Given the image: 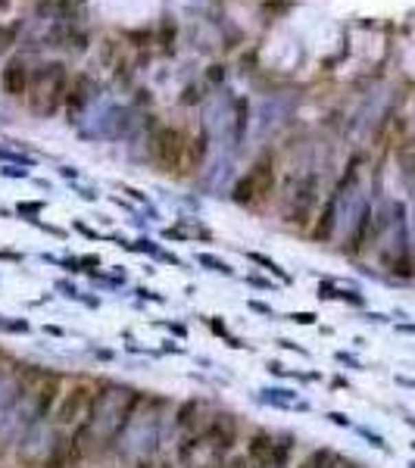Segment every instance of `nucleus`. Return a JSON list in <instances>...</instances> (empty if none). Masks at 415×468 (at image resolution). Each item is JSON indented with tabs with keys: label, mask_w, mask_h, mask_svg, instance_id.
<instances>
[{
	"label": "nucleus",
	"mask_w": 415,
	"mask_h": 468,
	"mask_svg": "<svg viewBox=\"0 0 415 468\" xmlns=\"http://www.w3.org/2000/svg\"><path fill=\"white\" fill-rule=\"evenodd\" d=\"M97 400H100V384L94 378H75L56 403L54 425L63 431H78L82 425H88V415L97 406Z\"/></svg>",
	"instance_id": "obj_1"
},
{
	"label": "nucleus",
	"mask_w": 415,
	"mask_h": 468,
	"mask_svg": "<svg viewBox=\"0 0 415 468\" xmlns=\"http://www.w3.org/2000/svg\"><path fill=\"white\" fill-rule=\"evenodd\" d=\"M25 94H28V107H32V113L54 115L56 109L66 103V94H69L66 66H63V63H47V66H41L38 72L32 75Z\"/></svg>",
	"instance_id": "obj_2"
},
{
	"label": "nucleus",
	"mask_w": 415,
	"mask_h": 468,
	"mask_svg": "<svg viewBox=\"0 0 415 468\" xmlns=\"http://www.w3.org/2000/svg\"><path fill=\"white\" fill-rule=\"evenodd\" d=\"M272 188H275V159L266 153L247 169V175L238 178L232 197H234V203H240V206H256L272 194Z\"/></svg>",
	"instance_id": "obj_3"
},
{
	"label": "nucleus",
	"mask_w": 415,
	"mask_h": 468,
	"mask_svg": "<svg viewBox=\"0 0 415 468\" xmlns=\"http://www.w3.org/2000/svg\"><path fill=\"white\" fill-rule=\"evenodd\" d=\"M184 156H188V137H184L181 129L159 125V129L150 135V159L163 172L184 169Z\"/></svg>",
	"instance_id": "obj_4"
},
{
	"label": "nucleus",
	"mask_w": 415,
	"mask_h": 468,
	"mask_svg": "<svg viewBox=\"0 0 415 468\" xmlns=\"http://www.w3.org/2000/svg\"><path fill=\"white\" fill-rule=\"evenodd\" d=\"M287 453H291V443H281L266 431L247 437V459L259 468H281L287 462Z\"/></svg>",
	"instance_id": "obj_5"
},
{
	"label": "nucleus",
	"mask_w": 415,
	"mask_h": 468,
	"mask_svg": "<svg viewBox=\"0 0 415 468\" xmlns=\"http://www.w3.org/2000/svg\"><path fill=\"white\" fill-rule=\"evenodd\" d=\"M315 200H319V178L306 175L303 181L297 184V188H293L291 203H287V212H284V222L287 225H297V228H306L309 219H313Z\"/></svg>",
	"instance_id": "obj_6"
},
{
	"label": "nucleus",
	"mask_w": 415,
	"mask_h": 468,
	"mask_svg": "<svg viewBox=\"0 0 415 468\" xmlns=\"http://www.w3.org/2000/svg\"><path fill=\"white\" fill-rule=\"evenodd\" d=\"M63 378L56 372H41L38 375V381H34L32 387H28V397H32V406H34V415H54L56 403H60L63 397Z\"/></svg>",
	"instance_id": "obj_7"
},
{
	"label": "nucleus",
	"mask_w": 415,
	"mask_h": 468,
	"mask_svg": "<svg viewBox=\"0 0 415 468\" xmlns=\"http://www.w3.org/2000/svg\"><path fill=\"white\" fill-rule=\"evenodd\" d=\"M341 190H334L331 197L325 200V206H322L319 219H315L313 225V241H328L334 234V225H337V210H341Z\"/></svg>",
	"instance_id": "obj_8"
},
{
	"label": "nucleus",
	"mask_w": 415,
	"mask_h": 468,
	"mask_svg": "<svg viewBox=\"0 0 415 468\" xmlns=\"http://www.w3.org/2000/svg\"><path fill=\"white\" fill-rule=\"evenodd\" d=\"M0 88H3V94H10V97H22L28 91V69L19 56L10 60L7 69L0 72Z\"/></svg>",
	"instance_id": "obj_9"
},
{
	"label": "nucleus",
	"mask_w": 415,
	"mask_h": 468,
	"mask_svg": "<svg viewBox=\"0 0 415 468\" xmlns=\"http://www.w3.org/2000/svg\"><path fill=\"white\" fill-rule=\"evenodd\" d=\"M372 222H374L372 206H362V212H359V219H356L353 234H350V241H347V247H344V253H350V256H359V253L366 250L368 244H372Z\"/></svg>",
	"instance_id": "obj_10"
},
{
	"label": "nucleus",
	"mask_w": 415,
	"mask_h": 468,
	"mask_svg": "<svg viewBox=\"0 0 415 468\" xmlns=\"http://www.w3.org/2000/svg\"><path fill=\"white\" fill-rule=\"evenodd\" d=\"M91 91H94L91 78H88V75H78V78H75V85L69 88V94H66V107H69V113H78V109H82L85 103L91 100Z\"/></svg>",
	"instance_id": "obj_11"
},
{
	"label": "nucleus",
	"mask_w": 415,
	"mask_h": 468,
	"mask_svg": "<svg viewBox=\"0 0 415 468\" xmlns=\"http://www.w3.org/2000/svg\"><path fill=\"white\" fill-rule=\"evenodd\" d=\"M337 462H341V456L334 453V449H315V453H309L297 468H334Z\"/></svg>",
	"instance_id": "obj_12"
},
{
	"label": "nucleus",
	"mask_w": 415,
	"mask_h": 468,
	"mask_svg": "<svg viewBox=\"0 0 415 468\" xmlns=\"http://www.w3.org/2000/svg\"><path fill=\"white\" fill-rule=\"evenodd\" d=\"M200 412H203V400H188V403H181V406H178V412H175V425H178V427L194 425Z\"/></svg>",
	"instance_id": "obj_13"
},
{
	"label": "nucleus",
	"mask_w": 415,
	"mask_h": 468,
	"mask_svg": "<svg viewBox=\"0 0 415 468\" xmlns=\"http://www.w3.org/2000/svg\"><path fill=\"white\" fill-rule=\"evenodd\" d=\"M247 259H253V263H259V265H262V269L275 271V275H278V278H281V281H284V285H291V275H287V271H281V265H278V263H275V259L262 256V253H247Z\"/></svg>",
	"instance_id": "obj_14"
},
{
	"label": "nucleus",
	"mask_w": 415,
	"mask_h": 468,
	"mask_svg": "<svg viewBox=\"0 0 415 468\" xmlns=\"http://www.w3.org/2000/svg\"><path fill=\"white\" fill-rule=\"evenodd\" d=\"M197 263H200V265H210L212 271H222V275H234V271H232V265H228V263H222V259H216V256H210V253H200V256H197Z\"/></svg>",
	"instance_id": "obj_15"
},
{
	"label": "nucleus",
	"mask_w": 415,
	"mask_h": 468,
	"mask_svg": "<svg viewBox=\"0 0 415 468\" xmlns=\"http://www.w3.org/2000/svg\"><path fill=\"white\" fill-rule=\"evenodd\" d=\"M356 431H359V434L366 437V441L372 443V447H378V449H384V453H390V447H388V443H384V437H381V434H372L368 427H356Z\"/></svg>",
	"instance_id": "obj_16"
},
{
	"label": "nucleus",
	"mask_w": 415,
	"mask_h": 468,
	"mask_svg": "<svg viewBox=\"0 0 415 468\" xmlns=\"http://www.w3.org/2000/svg\"><path fill=\"white\" fill-rule=\"evenodd\" d=\"M247 115H250V107H247V100H238V137H244Z\"/></svg>",
	"instance_id": "obj_17"
},
{
	"label": "nucleus",
	"mask_w": 415,
	"mask_h": 468,
	"mask_svg": "<svg viewBox=\"0 0 415 468\" xmlns=\"http://www.w3.org/2000/svg\"><path fill=\"white\" fill-rule=\"evenodd\" d=\"M287 319H291L293 325H315V319H319V315H315V312H291Z\"/></svg>",
	"instance_id": "obj_18"
},
{
	"label": "nucleus",
	"mask_w": 415,
	"mask_h": 468,
	"mask_svg": "<svg viewBox=\"0 0 415 468\" xmlns=\"http://www.w3.org/2000/svg\"><path fill=\"white\" fill-rule=\"evenodd\" d=\"M69 465H72V462H69L66 453H54L47 462H44V468H69Z\"/></svg>",
	"instance_id": "obj_19"
},
{
	"label": "nucleus",
	"mask_w": 415,
	"mask_h": 468,
	"mask_svg": "<svg viewBox=\"0 0 415 468\" xmlns=\"http://www.w3.org/2000/svg\"><path fill=\"white\" fill-rule=\"evenodd\" d=\"M328 419H331L337 427H350V419L344 412H328Z\"/></svg>",
	"instance_id": "obj_20"
},
{
	"label": "nucleus",
	"mask_w": 415,
	"mask_h": 468,
	"mask_svg": "<svg viewBox=\"0 0 415 468\" xmlns=\"http://www.w3.org/2000/svg\"><path fill=\"white\" fill-rule=\"evenodd\" d=\"M250 309H256V312H262V315H272V306H266V303H259V300H250Z\"/></svg>",
	"instance_id": "obj_21"
},
{
	"label": "nucleus",
	"mask_w": 415,
	"mask_h": 468,
	"mask_svg": "<svg viewBox=\"0 0 415 468\" xmlns=\"http://www.w3.org/2000/svg\"><path fill=\"white\" fill-rule=\"evenodd\" d=\"M137 297H144V300H153V303H163V297H159V293H153V291H144V287H137Z\"/></svg>",
	"instance_id": "obj_22"
},
{
	"label": "nucleus",
	"mask_w": 415,
	"mask_h": 468,
	"mask_svg": "<svg viewBox=\"0 0 415 468\" xmlns=\"http://www.w3.org/2000/svg\"><path fill=\"white\" fill-rule=\"evenodd\" d=\"M269 375H278V378H284V366H281V362H269Z\"/></svg>",
	"instance_id": "obj_23"
},
{
	"label": "nucleus",
	"mask_w": 415,
	"mask_h": 468,
	"mask_svg": "<svg viewBox=\"0 0 415 468\" xmlns=\"http://www.w3.org/2000/svg\"><path fill=\"white\" fill-rule=\"evenodd\" d=\"M210 328L216 334H228V328H225V322H218V319H210Z\"/></svg>",
	"instance_id": "obj_24"
},
{
	"label": "nucleus",
	"mask_w": 415,
	"mask_h": 468,
	"mask_svg": "<svg viewBox=\"0 0 415 468\" xmlns=\"http://www.w3.org/2000/svg\"><path fill=\"white\" fill-rule=\"evenodd\" d=\"M247 281H250V285H256V287H266V291H269V287H272V291H275V285H272V281H262V278H247Z\"/></svg>",
	"instance_id": "obj_25"
},
{
	"label": "nucleus",
	"mask_w": 415,
	"mask_h": 468,
	"mask_svg": "<svg viewBox=\"0 0 415 468\" xmlns=\"http://www.w3.org/2000/svg\"><path fill=\"white\" fill-rule=\"evenodd\" d=\"M334 468H368V465H362V462H337Z\"/></svg>",
	"instance_id": "obj_26"
},
{
	"label": "nucleus",
	"mask_w": 415,
	"mask_h": 468,
	"mask_svg": "<svg viewBox=\"0 0 415 468\" xmlns=\"http://www.w3.org/2000/svg\"><path fill=\"white\" fill-rule=\"evenodd\" d=\"M135 468H157V465H153V462H150V459H141Z\"/></svg>",
	"instance_id": "obj_27"
},
{
	"label": "nucleus",
	"mask_w": 415,
	"mask_h": 468,
	"mask_svg": "<svg viewBox=\"0 0 415 468\" xmlns=\"http://www.w3.org/2000/svg\"><path fill=\"white\" fill-rule=\"evenodd\" d=\"M409 468H415V462H412V465H409Z\"/></svg>",
	"instance_id": "obj_28"
}]
</instances>
